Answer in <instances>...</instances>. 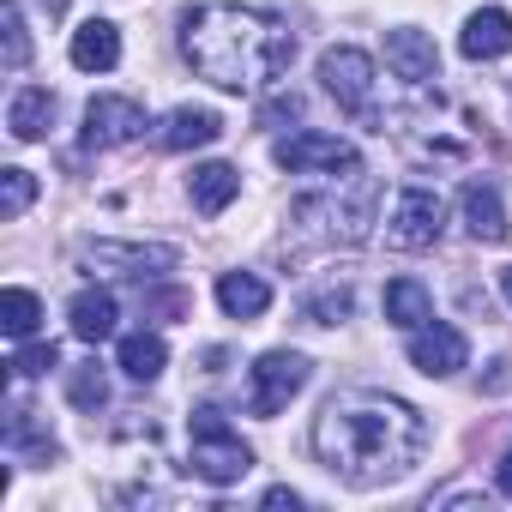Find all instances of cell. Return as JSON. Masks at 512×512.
Segmentation results:
<instances>
[{
  "label": "cell",
  "mask_w": 512,
  "mask_h": 512,
  "mask_svg": "<svg viewBox=\"0 0 512 512\" xmlns=\"http://www.w3.org/2000/svg\"><path fill=\"white\" fill-rule=\"evenodd\" d=\"M314 452L332 476L356 488H380L416 470V458L428 452V422L416 404L356 386L326 398V410L314 416Z\"/></svg>",
  "instance_id": "obj_1"
},
{
  "label": "cell",
  "mask_w": 512,
  "mask_h": 512,
  "mask_svg": "<svg viewBox=\"0 0 512 512\" xmlns=\"http://www.w3.org/2000/svg\"><path fill=\"white\" fill-rule=\"evenodd\" d=\"M181 55L217 91H266L296 61V31L260 7H193L181 19Z\"/></svg>",
  "instance_id": "obj_2"
},
{
  "label": "cell",
  "mask_w": 512,
  "mask_h": 512,
  "mask_svg": "<svg viewBox=\"0 0 512 512\" xmlns=\"http://www.w3.org/2000/svg\"><path fill=\"white\" fill-rule=\"evenodd\" d=\"M187 428H193V452H187V464H193V476H199V482L229 488V482H241V476L253 470V446L229 428V416H223V410L199 404Z\"/></svg>",
  "instance_id": "obj_3"
},
{
  "label": "cell",
  "mask_w": 512,
  "mask_h": 512,
  "mask_svg": "<svg viewBox=\"0 0 512 512\" xmlns=\"http://www.w3.org/2000/svg\"><path fill=\"white\" fill-rule=\"evenodd\" d=\"M374 199H380V187H374V175L356 163V169H344V193H314V199L296 205V217L314 223V229L332 235V241H362L368 223H374Z\"/></svg>",
  "instance_id": "obj_4"
},
{
  "label": "cell",
  "mask_w": 512,
  "mask_h": 512,
  "mask_svg": "<svg viewBox=\"0 0 512 512\" xmlns=\"http://www.w3.org/2000/svg\"><path fill=\"white\" fill-rule=\"evenodd\" d=\"M320 85L338 97L344 115H356L362 127L386 133V109H380V73L362 49H326L320 55Z\"/></svg>",
  "instance_id": "obj_5"
},
{
  "label": "cell",
  "mask_w": 512,
  "mask_h": 512,
  "mask_svg": "<svg viewBox=\"0 0 512 512\" xmlns=\"http://www.w3.org/2000/svg\"><path fill=\"white\" fill-rule=\"evenodd\" d=\"M308 356L302 350H266L260 362L247 368V410L253 416H278V410H290V398L308 386Z\"/></svg>",
  "instance_id": "obj_6"
},
{
  "label": "cell",
  "mask_w": 512,
  "mask_h": 512,
  "mask_svg": "<svg viewBox=\"0 0 512 512\" xmlns=\"http://www.w3.org/2000/svg\"><path fill=\"white\" fill-rule=\"evenodd\" d=\"M278 169L290 175H338V169H356V145L338 139V133H290L272 145Z\"/></svg>",
  "instance_id": "obj_7"
},
{
  "label": "cell",
  "mask_w": 512,
  "mask_h": 512,
  "mask_svg": "<svg viewBox=\"0 0 512 512\" xmlns=\"http://www.w3.org/2000/svg\"><path fill=\"white\" fill-rule=\"evenodd\" d=\"M145 109L133 97H91L85 103V151H115V145H133L145 133Z\"/></svg>",
  "instance_id": "obj_8"
},
{
  "label": "cell",
  "mask_w": 512,
  "mask_h": 512,
  "mask_svg": "<svg viewBox=\"0 0 512 512\" xmlns=\"http://www.w3.org/2000/svg\"><path fill=\"white\" fill-rule=\"evenodd\" d=\"M440 229H446V199L434 187H404L392 205V241L416 253V247H434Z\"/></svg>",
  "instance_id": "obj_9"
},
{
  "label": "cell",
  "mask_w": 512,
  "mask_h": 512,
  "mask_svg": "<svg viewBox=\"0 0 512 512\" xmlns=\"http://www.w3.org/2000/svg\"><path fill=\"white\" fill-rule=\"evenodd\" d=\"M464 362H470V344H464V332H458V326L428 320V326H416V332H410V368H416V374L446 380V374H458Z\"/></svg>",
  "instance_id": "obj_10"
},
{
  "label": "cell",
  "mask_w": 512,
  "mask_h": 512,
  "mask_svg": "<svg viewBox=\"0 0 512 512\" xmlns=\"http://www.w3.org/2000/svg\"><path fill=\"white\" fill-rule=\"evenodd\" d=\"M85 260L103 266V272H133V278H145V272H175L181 253H175L169 241H85Z\"/></svg>",
  "instance_id": "obj_11"
},
{
  "label": "cell",
  "mask_w": 512,
  "mask_h": 512,
  "mask_svg": "<svg viewBox=\"0 0 512 512\" xmlns=\"http://www.w3.org/2000/svg\"><path fill=\"white\" fill-rule=\"evenodd\" d=\"M386 61L410 91H428L440 79V55H434V43L422 31H386Z\"/></svg>",
  "instance_id": "obj_12"
},
{
  "label": "cell",
  "mask_w": 512,
  "mask_h": 512,
  "mask_svg": "<svg viewBox=\"0 0 512 512\" xmlns=\"http://www.w3.org/2000/svg\"><path fill=\"white\" fill-rule=\"evenodd\" d=\"M464 61H500L512 49V13L506 7H482L464 19V37H458Z\"/></svg>",
  "instance_id": "obj_13"
},
{
  "label": "cell",
  "mask_w": 512,
  "mask_h": 512,
  "mask_svg": "<svg viewBox=\"0 0 512 512\" xmlns=\"http://www.w3.org/2000/svg\"><path fill=\"white\" fill-rule=\"evenodd\" d=\"M217 133H223V121H217L211 109L181 103V109H169V115H163L157 145H163V151H199V145H217Z\"/></svg>",
  "instance_id": "obj_14"
},
{
  "label": "cell",
  "mask_w": 512,
  "mask_h": 512,
  "mask_svg": "<svg viewBox=\"0 0 512 512\" xmlns=\"http://www.w3.org/2000/svg\"><path fill=\"white\" fill-rule=\"evenodd\" d=\"M115 320H121V302H115L109 290H79V296L67 302V326H73L79 344H103V338H115Z\"/></svg>",
  "instance_id": "obj_15"
},
{
  "label": "cell",
  "mask_w": 512,
  "mask_h": 512,
  "mask_svg": "<svg viewBox=\"0 0 512 512\" xmlns=\"http://www.w3.org/2000/svg\"><path fill=\"white\" fill-rule=\"evenodd\" d=\"M217 308H223L229 320H260V314L272 308V284H266L260 272H223V278H217Z\"/></svg>",
  "instance_id": "obj_16"
},
{
  "label": "cell",
  "mask_w": 512,
  "mask_h": 512,
  "mask_svg": "<svg viewBox=\"0 0 512 512\" xmlns=\"http://www.w3.org/2000/svg\"><path fill=\"white\" fill-rule=\"evenodd\" d=\"M458 205H464V229L476 241H506V205H500V187L494 181H470L458 193Z\"/></svg>",
  "instance_id": "obj_17"
},
{
  "label": "cell",
  "mask_w": 512,
  "mask_h": 512,
  "mask_svg": "<svg viewBox=\"0 0 512 512\" xmlns=\"http://www.w3.org/2000/svg\"><path fill=\"white\" fill-rule=\"evenodd\" d=\"M7 452H13V458H37V464H55V452H61L55 434H43V428L31 422V404H25L19 392L7 398Z\"/></svg>",
  "instance_id": "obj_18"
},
{
  "label": "cell",
  "mask_w": 512,
  "mask_h": 512,
  "mask_svg": "<svg viewBox=\"0 0 512 512\" xmlns=\"http://www.w3.org/2000/svg\"><path fill=\"white\" fill-rule=\"evenodd\" d=\"M115 61H121V31L109 19H91L73 31V67L79 73H109Z\"/></svg>",
  "instance_id": "obj_19"
},
{
  "label": "cell",
  "mask_w": 512,
  "mask_h": 512,
  "mask_svg": "<svg viewBox=\"0 0 512 512\" xmlns=\"http://www.w3.org/2000/svg\"><path fill=\"white\" fill-rule=\"evenodd\" d=\"M235 193H241V169H229V163H199V169L187 175V199H193V211H205V217H217Z\"/></svg>",
  "instance_id": "obj_20"
},
{
  "label": "cell",
  "mask_w": 512,
  "mask_h": 512,
  "mask_svg": "<svg viewBox=\"0 0 512 512\" xmlns=\"http://www.w3.org/2000/svg\"><path fill=\"white\" fill-rule=\"evenodd\" d=\"M49 121H55V91H43V85H25V91H13V103H7V127H13V139H43L49 133Z\"/></svg>",
  "instance_id": "obj_21"
},
{
  "label": "cell",
  "mask_w": 512,
  "mask_h": 512,
  "mask_svg": "<svg viewBox=\"0 0 512 512\" xmlns=\"http://www.w3.org/2000/svg\"><path fill=\"white\" fill-rule=\"evenodd\" d=\"M115 362H121V374H127V380L151 386V380L163 374V362H169V344H163L157 332H127V338L115 344Z\"/></svg>",
  "instance_id": "obj_22"
},
{
  "label": "cell",
  "mask_w": 512,
  "mask_h": 512,
  "mask_svg": "<svg viewBox=\"0 0 512 512\" xmlns=\"http://www.w3.org/2000/svg\"><path fill=\"white\" fill-rule=\"evenodd\" d=\"M386 320H392L398 332H416V326L434 320V296H428L416 278H392V284H386Z\"/></svg>",
  "instance_id": "obj_23"
},
{
  "label": "cell",
  "mask_w": 512,
  "mask_h": 512,
  "mask_svg": "<svg viewBox=\"0 0 512 512\" xmlns=\"http://www.w3.org/2000/svg\"><path fill=\"white\" fill-rule=\"evenodd\" d=\"M37 326H43V302L13 284L7 296H0V332H7L13 344H25V338H37Z\"/></svg>",
  "instance_id": "obj_24"
},
{
  "label": "cell",
  "mask_w": 512,
  "mask_h": 512,
  "mask_svg": "<svg viewBox=\"0 0 512 512\" xmlns=\"http://www.w3.org/2000/svg\"><path fill=\"white\" fill-rule=\"evenodd\" d=\"M67 398H73L79 410H103V404H109V380H103V368H97V362L67 368Z\"/></svg>",
  "instance_id": "obj_25"
},
{
  "label": "cell",
  "mask_w": 512,
  "mask_h": 512,
  "mask_svg": "<svg viewBox=\"0 0 512 512\" xmlns=\"http://www.w3.org/2000/svg\"><path fill=\"white\" fill-rule=\"evenodd\" d=\"M350 308H356L350 284H332V290H320V296H308V302H302V320H314V326H338Z\"/></svg>",
  "instance_id": "obj_26"
},
{
  "label": "cell",
  "mask_w": 512,
  "mask_h": 512,
  "mask_svg": "<svg viewBox=\"0 0 512 512\" xmlns=\"http://www.w3.org/2000/svg\"><path fill=\"white\" fill-rule=\"evenodd\" d=\"M0 25H7V73H25V61H31V31H25V7H19V0H7V7H0Z\"/></svg>",
  "instance_id": "obj_27"
},
{
  "label": "cell",
  "mask_w": 512,
  "mask_h": 512,
  "mask_svg": "<svg viewBox=\"0 0 512 512\" xmlns=\"http://www.w3.org/2000/svg\"><path fill=\"white\" fill-rule=\"evenodd\" d=\"M31 199H37V175L31 169H0V217H25Z\"/></svg>",
  "instance_id": "obj_28"
},
{
  "label": "cell",
  "mask_w": 512,
  "mask_h": 512,
  "mask_svg": "<svg viewBox=\"0 0 512 512\" xmlns=\"http://www.w3.org/2000/svg\"><path fill=\"white\" fill-rule=\"evenodd\" d=\"M55 362H61V350H55L49 338H25V344L13 350V374H19V380H43Z\"/></svg>",
  "instance_id": "obj_29"
},
{
  "label": "cell",
  "mask_w": 512,
  "mask_h": 512,
  "mask_svg": "<svg viewBox=\"0 0 512 512\" xmlns=\"http://www.w3.org/2000/svg\"><path fill=\"white\" fill-rule=\"evenodd\" d=\"M145 314H163V320H181V314H187V296H181V290H157V296H145Z\"/></svg>",
  "instance_id": "obj_30"
},
{
  "label": "cell",
  "mask_w": 512,
  "mask_h": 512,
  "mask_svg": "<svg viewBox=\"0 0 512 512\" xmlns=\"http://www.w3.org/2000/svg\"><path fill=\"white\" fill-rule=\"evenodd\" d=\"M290 115H302V97L290 91V97H278V103H266L260 109V121H290Z\"/></svg>",
  "instance_id": "obj_31"
},
{
  "label": "cell",
  "mask_w": 512,
  "mask_h": 512,
  "mask_svg": "<svg viewBox=\"0 0 512 512\" xmlns=\"http://www.w3.org/2000/svg\"><path fill=\"white\" fill-rule=\"evenodd\" d=\"M260 506H272V512H278V506H290V512H296V506H302V494H296V488H266V500H260Z\"/></svg>",
  "instance_id": "obj_32"
},
{
  "label": "cell",
  "mask_w": 512,
  "mask_h": 512,
  "mask_svg": "<svg viewBox=\"0 0 512 512\" xmlns=\"http://www.w3.org/2000/svg\"><path fill=\"white\" fill-rule=\"evenodd\" d=\"M512 386V362H494V374L482 380V392H506Z\"/></svg>",
  "instance_id": "obj_33"
},
{
  "label": "cell",
  "mask_w": 512,
  "mask_h": 512,
  "mask_svg": "<svg viewBox=\"0 0 512 512\" xmlns=\"http://www.w3.org/2000/svg\"><path fill=\"white\" fill-rule=\"evenodd\" d=\"M494 482H500V494H512V452H506V458L494 464Z\"/></svg>",
  "instance_id": "obj_34"
},
{
  "label": "cell",
  "mask_w": 512,
  "mask_h": 512,
  "mask_svg": "<svg viewBox=\"0 0 512 512\" xmlns=\"http://www.w3.org/2000/svg\"><path fill=\"white\" fill-rule=\"evenodd\" d=\"M500 296H506V302H512V266H506V272H500Z\"/></svg>",
  "instance_id": "obj_35"
}]
</instances>
